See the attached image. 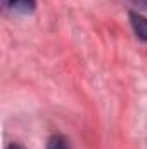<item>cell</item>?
Segmentation results:
<instances>
[{"label":"cell","mask_w":147,"mask_h":149,"mask_svg":"<svg viewBox=\"0 0 147 149\" xmlns=\"http://www.w3.org/2000/svg\"><path fill=\"white\" fill-rule=\"evenodd\" d=\"M47 149H69V148H68V142H66L64 137H61V135H54V137L49 141Z\"/></svg>","instance_id":"cell-3"},{"label":"cell","mask_w":147,"mask_h":149,"mask_svg":"<svg viewBox=\"0 0 147 149\" xmlns=\"http://www.w3.org/2000/svg\"><path fill=\"white\" fill-rule=\"evenodd\" d=\"M7 149H23V148H21V146H17V144H10Z\"/></svg>","instance_id":"cell-5"},{"label":"cell","mask_w":147,"mask_h":149,"mask_svg":"<svg viewBox=\"0 0 147 149\" xmlns=\"http://www.w3.org/2000/svg\"><path fill=\"white\" fill-rule=\"evenodd\" d=\"M130 17H132V24H133V30H135L137 37L147 42V19L142 17L140 14H137V12H132Z\"/></svg>","instance_id":"cell-2"},{"label":"cell","mask_w":147,"mask_h":149,"mask_svg":"<svg viewBox=\"0 0 147 149\" xmlns=\"http://www.w3.org/2000/svg\"><path fill=\"white\" fill-rule=\"evenodd\" d=\"M3 5L12 12L30 14L35 9V0H3Z\"/></svg>","instance_id":"cell-1"},{"label":"cell","mask_w":147,"mask_h":149,"mask_svg":"<svg viewBox=\"0 0 147 149\" xmlns=\"http://www.w3.org/2000/svg\"><path fill=\"white\" fill-rule=\"evenodd\" d=\"M132 3H135L137 7H140V9H147V0H130Z\"/></svg>","instance_id":"cell-4"}]
</instances>
